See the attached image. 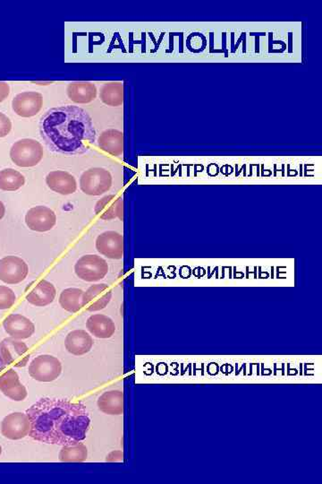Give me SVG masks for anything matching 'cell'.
<instances>
[{
	"mask_svg": "<svg viewBox=\"0 0 322 484\" xmlns=\"http://www.w3.org/2000/svg\"><path fill=\"white\" fill-rule=\"evenodd\" d=\"M11 130V120L6 114L0 113V138L6 137Z\"/></svg>",
	"mask_w": 322,
	"mask_h": 484,
	"instance_id": "obj_29",
	"label": "cell"
},
{
	"mask_svg": "<svg viewBox=\"0 0 322 484\" xmlns=\"http://www.w3.org/2000/svg\"><path fill=\"white\" fill-rule=\"evenodd\" d=\"M74 272L78 278L84 282H99L108 275V264L106 259L99 255L88 254L77 260L74 265Z\"/></svg>",
	"mask_w": 322,
	"mask_h": 484,
	"instance_id": "obj_5",
	"label": "cell"
},
{
	"mask_svg": "<svg viewBox=\"0 0 322 484\" xmlns=\"http://www.w3.org/2000/svg\"><path fill=\"white\" fill-rule=\"evenodd\" d=\"M25 223L30 230L36 232L52 231L57 223L55 212L44 206H37L27 211Z\"/></svg>",
	"mask_w": 322,
	"mask_h": 484,
	"instance_id": "obj_10",
	"label": "cell"
},
{
	"mask_svg": "<svg viewBox=\"0 0 322 484\" xmlns=\"http://www.w3.org/2000/svg\"><path fill=\"white\" fill-rule=\"evenodd\" d=\"M112 296L113 293L108 284H93L86 290V292H84L82 306L90 313H97L106 309Z\"/></svg>",
	"mask_w": 322,
	"mask_h": 484,
	"instance_id": "obj_11",
	"label": "cell"
},
{
	"mask_svg": "<svg viewBox=\"0 0 322 484\" xmlns=\"http://www.w3.org/2000/svg\"><path fill=\"white\" fill-rule=\"evenodd\" d=\"M43 96L38 92H23L16 94L12 101V109L22 118H32L42 111Z\"/></svg>",
	"mask_w": 322,
	"mask_h": 484,
	"instance_id": "obj_13",
	"label": "cell"
},
{
	"mask_svg": "<svg viewBox=\"0 0 322 484\" xmlns=\"http://www.w3.org/2000/svg\"><path fill=\"white\" fill-rule=\"evenodd\" d=\"M0 354L6 366L13 365L15 368H25L29 364L30 354L29 347L22 340L6 337L0 343Z\"/></svg>",
	"mask_w": 322,
	"mask_h": 484,
	"instance_id": "obj_7",
	"label": "cell"
},
{
	"mask_svg": "<svg viewBox=\"0 0 322 484\" xmlns=\"http://www.w3.org/2000/svg\"><path fill=\"white\" fill-rule=\"evenodd\" d=\"M10 158L21 168L35 167L44 157L42 145L33 138H23L16 141L10 149Z\"/></svg>",
	"mask_w": 322,
	"mask_h": 484,
	"instance_id": "obj_3",
	"label": "cell"
},
{
	"mask_svg": "<svg viewBox=\"0 0 322 484\" xmlns=\"http://www.w3.org/2000/svg\"><path fill=\"white\" fill-rule=\"evenodd\" d=\"M3 327L10 337L18 340L28 339L35 333V325L21 314H10L3 321Z\"/></svg>",
	"mask_w": 322,
	"mask_h": 484,
	"instance_id": "obj_14",
	"label": "cell"
},
{
	"mask_svg": "<svg viewBox=\"0 0 322 484\" xmlns=\"http://www.w3.org/2000/svg\"><path fill=\"white\" fill-rule=\"evenodd\" d=\"M93 338L87 331L76 330L69 332L64 339V347L69 354L74 356L90 353L93 347Z\"/></svg>",
	"mask_w": 322,
	"mask_h": 484,
	"instance_id": "obj_17",
	"label": "cell"
},
{
	"mask_svg": "<svg viewBox=\"0 0 322 484\" xmlns=\"http://www.w3.org/2000/svg\"><path fill=\"white\" fill-rule=\"evenodd\" d=\"M94 212L103 221H113L115 219L123 221V198L116 195L105 196L95 205Z\"/></svg>",
	"mask_w": 322,
	"mask_h": 484,
	"instance_id": "obj_16",
	"label": "cell"
},
{
	"mask_svg": "<svg viewBox=\"0 0 322 484\" xmlns=\"http://www.w3.org/2000/svg\"><path fill=\"white\" fill-rule=\"evenodd\" d=\"M6 215V206L4 204H3L2 201H0V221L3 218H4V216Z\"/></svg>",
	"mask_w": 322,
	"mask_h": 484,
	"instance_id": "obj_32",
	"label": "cell"
},
{
	"mask_svg": "<svg viewBox=\"0 0 322 484\" xmlns=\"http://www.w3.org/2000/svg\"><path fill=\"white\" fill-rule=\"evenodd\" d=\"M47 187L57 194L72 195L77 191V182L74 176L64 171H50L46 177Z\"/></svg>",
	"mask_w": 322,
	"mask_h": 484,
	"instance_id": "obj_18",
	"label": "cell"
},
{
	"mask_svg": "<svg viewBox=\"0 0 322 484\" xmlns=\"http://www.w3.org/2000/svg\"><path fill=\"white\" fill-rule=\"evenodd\" d=\"M84 291L79 288H67L60 293L59 303L63 310L76 313L82 309Z\"/></svg>",
	"mask_w": 322,
	"mask_h": 484,
	"instance_id": "obj_26",
	"label": "cell"
},
{
	"mask_svg": "<svg viewBox=\"0 0 322 484\" xmlns=\"http://www.w3.org/2000/svg\"><path fill=\"white\" fill-rule=\"evenodd\" d=\"M16 296L9 287L0 286V310H6L15 305Z\"/></svg>",
	"mask_w": 322,
	"mask_h": 484,
	"instance_id": "obj_28",
	"label": "cell"
},
{
	"mask_svg": "<svg viewBox=\"0 0 322 484\" xmlns=\"http://www.w3.org/2000/svg\"><path fill=\"white\" fill-rule=\"evenodd\" d=\"M123 452L120 450H115L110 454H108L106 456V462H120L123 460Z\"/></svg>",
	"mask_w": 322,
	"mask_h": 484,
	"instance_id": "obj_30",
	"label": "cell"
},
{
	"mask_svg": "<svg viewBox=\"0 0 322 484\" xmlns=\"http://www.w3.org/2000/svg\"><path fill=\"white\" fill-rule=\"evenodd\" d=\"M61 361L53 355L42 354L30 362L28 373L30 378L43 383L55 381L62 374Z\"/></svg>",
	"mask_w": 322,
	"mask_h": 484,
	"instance_id": "obj_4",
	"label": "cell"
},
{
	"mask_svg": "<svg viewBox=\"0 0 322 484\" xmlns=\"http://www.w3.org/2000/svg\"><path fill=\"white\" fill-rule=\"evenodd\" d=\"M98 408L108 415H122L124 412V395L120 390L103 393L97 401Z\"/></svg>",
	"mask_w": 322,
	"mask_h": 484,
	"instance_id": "obj_23",
	"label": "cell"
},
{
	"mask_svg": "<svg viewBox=\"0 0 322 484\" xmlns=\"http://www.w3.org/2000/svg\"><path fill=\"white\" fill-rule=\"evenodd\" d=\"M87 330L99 339H108L116 332V324L111 317L103 314L91 315L86 321Z\"/></svg>",
	"mask_w": 322,
	"mask_h": 484,
	"instance_id": "obj_19",
	"label": "cell"
},
{
	"mask_svg": "<svg viewBox=\"0 0 322 484\" xmlns=\"http://www.w3.org/2000/svg\"><path fill=\"white\" fill-rule=\"evenodd\" d=\"M2 454V446L0 445V456H1Z\"/></svg>",
	"mask_w": 322,
	"mask_h": 484,
	"instance_id": "obj_34",
	"label": "cell"
},
{
	"mask_svg": "<svg viewBox=\"0 0 322 484\" xmlns=\"http://www.w3.org/2000/svg\"><path fill=\"white\" fill-rule=\"evenodd\" d=\"M57 296L56 287L47 280L40 281L26 296V300L36 307H46L52 304Z\"/></svg>",
	"mask_w": 322,
	"mask_h": 484,
	"instance_id": "obj_20",
	"label": "cell"
},
{
	"mask_svg": "<svg viewBox=\"0 0 322 484\" xmlns=\"http://www.w3.org/2000/svg\"><path fill=\"white\" fill-rule=\"evenodd\" d=\"M97 252L106 258L113 260L123 259L124 238L120 232L107 231L100 233L95 242Z\"/></svg>",
	"mask_w": 322,
	"mask_h": 484,
	"instance_id": "obj_12",
	"label": "cell"
},
{
	"mask_svg": "<svg viewBox=\"0 0 322 484\" xmlns=\"http://www.w3.org/2000/svg\"><path fill=\"white\" fill-rule=\"evenodd\" d=\"M100 99L110 107H120L124 101V87L121 82H108L100 91Z\"/></svg>",
	"mask_w": 322,
	"mask_h": 484,
	"instance_id": "obj_24",
	"label": "cell"
},
{
	"mask_svg": "<svg viewBox=\"0 0 322 484\" xmlns=\"http://www.w3.org/2000/svg\"><path fill=\"white\" fill-rule=\"evenodd\" d=\"M67 96L74 103L87 104L96 99L98 90L93 83L86 81H74L67 88Z\"/></svg>",
	"mask_w": 322,
	"mask_h": 484,
	"instance_id": "obj_21",
	"label": "cell"
},
{
	"mask_svg": "<svg viewBox=\"0 0 322 484\" xmlns=\"http://www.w3.org/2000/svg\"><path fill=\"white\" fill-rule=\"evenodd\" d=\"M88 458V449L83 443L63 446L59 454V459L63 463H83Z\"/></svg>",
	"mask_w": 322,
	"mask_h": 484,
	"instance_id": "obj_27",
	"label": "cell"
},
{
	"mask_svg": "<svg viewBox=\"0 0 322 484\" xmlns=\"http://www.w3.org/2000/svg\"><path fill=\"white\" fill-rule=\"evenodd\" d=\"M25 184V176L15 169L8 168L0 171V191H16Z\"/></svg>",
	"mask_w": 322,
	"mask_h": 484,
	"instance_id": "obj_25",
	"label": "cell"
},
{
	"mask_svg": "<svg viewBox=\"0 0 322 484\" xmlns=\"http://www.w3.org/2000/svg\"><path fill=\"white\" fill-rule=\"evenodd\" d=\"M6 364L4 361H3L1 354H0V372H1L3 370H5L6 368Z\"/></svg>",
	"mask_w": 322,
	"mask_h": 484,
	"instance_id": "obj_33",
	"label": "cell"
},
{
	"mask_svg": "<svg viewBox=\"0 0 322 484\" xmlns=\"http://www.w3.org/2000/svg\"><path fill=\"white\" fill-rule=\"evenodd\" d=\"M29 436L36 441L70 446L86 439L91 418L86 405L67 399L42 398L27 409Z\"/></svg>",
	"mask_w": 322,
	"mask_h": 484,
	"instance_id": "obj_1",
	"label": "cell"
},
{
	"mask_svg": "<svg viewBox=\"0 0 322 484\" xmlns=\"http://www.w3.org/2000/svg\"><path fill=\"white\" fill-rule=\"evenodd\" d=\"M10 94V86L8 83L0 82V103H3Z\"/></svg>",
	"mask_w": 322,
	"mask_h": 484,
	"instance_id": "obj_31",
	"label": "cell"
},
{
	"mask_svg": "<svg viewBox=\"0 0 322 484\" xmlns=\"http://www.w3.org/2000/svg\"><path fill=\"white\" fill-rule=\"evenodd\" d=\"M40 134L53 153H87L96 141L93 118L83 108L66 105L47 110L40 118Z\"/></svg>",
	"mask_w": 322,
	"mask_h": 484,
	"instance_id": "obj_2",
	"label": "cell"
},
{
	"mask_svg": "<svg viewBox=\"0 0 322 484\" xmlns=\"http://www.w3.org/2000/svg\"><path fill=\"white\" fill-rule=\"evenodd\" d=\"M0 391L6 398L13 401L22 402L25 400L28 391L20 381V378L13 368H9L8 371L0 376Z\"/></svg>",
	"mask_w": 322,
	"mask_h": 484,
	"instance_id": "obj_15",
	"label": "cell"
},
{
	"mask_svg": "<svg viewBox=\"0 0 322 484\" xmlns=\"http://www.w3.org/2000/svg\"><path fill=\"white\" fill-rule=\"evenodd\" d=\"M29 266L25 260L16 256L0 259V281L6 284H18L26 279Z\"/></svg>",
	"mask_w": 322,
	"mask_h": 484,
	"instance_id": "obj_8",
	"label": "cell"
},
{
	"mask_svg": "<svg viewBox=\"0 0 322 484\" xmlns=\"http://www.w3.org/2000/svg\"><path fill=\"white\" fill-rule=\"evenodd\" d=\"M1 434L10 441H19L29 436L30 422L28 415L15 412L6 416L1 422Z\"/></svg>",
	"mask_w": 322,
	"mask_h": 484,
	"instance_id": "obj_9",
	"label": "cell"
},
{
	"mask_svg": "<svg viewBox=\"0 0 322 484\" xmlns=\"http://www.w3.org/2000/svg\"><path fill=\"white\" fill-rule=\"evenodd\" d=\"M113 179L106 169L95 167L83 172L80 178V188L84 194L99 196L112 187Z\"/></svg>",
	"mask_w": 322,
	"mask_h": 484,
	"instance_id": "obj_6",
	"label": "cell"
},
{
	"mask_svg": "<svg viewBox=\"0 0 322 484\" xmlns=\"http://www.w3.org/2000/svg\"><path fill=\"white\" fill-rule=\"evenodd\" d=\"M98 147L113 157H121L124 151L123 133L114 128L103 131L98 140Z\"/></svg>",
	"mask_w": 322,
	"mask_h": 484,
	"instance_id": "obj_22",
	"label": "cell"
}]
</instances>
